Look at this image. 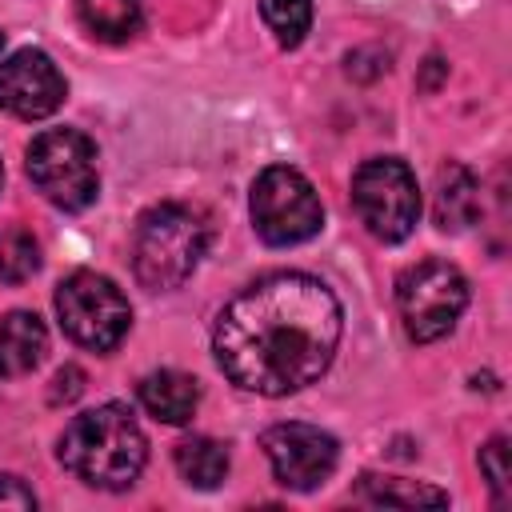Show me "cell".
Instances as JSON below:
<instances>
[{
  "label": "cell",
  "mask_w": 512,
  "mask_h": 512,
  "mask_svg": "<svg viewBox=\"0 0 512 512\" xmlns=\"http://www.w3.org/2000/svg\"><path fill=\"white\" fill-rule=\"evenodd\" d=\"M352 208L376 240H404L420 220V188L412 168L396 156L364 160L352 176Z\"/></svg>",
  "instance_id": "52a82bcc"
},
{
  "label": "cell",
  "mask_w": 512,
  "mask_h": 512,
  "mask_svg": "<svg viewBox=\"0 0 512 512\" xmlns=\"http://www.w3.org/2000/svg\"><path fill=\"white\" fill-rule=\"evenodd\" d=\"M260 20L280 48H296L312 28V0H260Z\"/></svg>",
  "instance_id": "ac0fdd59"
},
{
  "label": "cell",
  "mask_w": 512,
  "mask_h": 512,
  "mask_svg": "<svg viewBox=\"0 0 512 512\" xmlns=\"http://www.w3.org/2000/svg\"><path fill=\"white\" fill-rule=\"evenodd\" d=\"M480 472L488 476V484L496 492V504H508V496H512V472H508V440L504 436H496V440H488L480 448Z\"/></svg>",
  "instance_id": "d6986e66"
},
{
  "label": "cell",
  "mask_w": 512,
  "mask_h": 512,
  "mask_svg": "<svg viewBox=\"0 0 512 512\" xmlns=\"http://www.w3.org/2000/svg\"><path fill=\"white\" fill-rule=\"evenodd\" d=\"M436 228L444 232H464L480 216V184L464 164H444L436 172Z\"/></svg>",
  "instance_id": "4fadbf2b"
},
{
  "label": "cell",
  "mask_w": 512,
  "mask_h": 512,
  "mask_svg": "<svg viewBox=\"0 0 512 512\" xmlns=\"http://www.w3.org/2000/svg\"><path fill=\"white\" fill-rule=\"evenodd\" d=\"M344 312L332 288L308 272H272L224 304L212 328L220 372L256 396H288L312 384L340 344Z\"/></svg>",
  "instance_id": "6da1fadb"
},
{
  "label": "cell",
  "mask_w": 512,
  "mask_h": 512,
  "mask_svg": "<svg viewBox=\"0 0 512 512\" xmlns=\"http://www.w3.org/2000/svg\"><path fill=\"white\" fill-rule=\"evenodd\" d=\"M0 48H4V36H0Z\"/></svg>",
  "instance_id": "7402d4cb"
},
{
  "label": "cell",
  "mask_w": 512,
  "mask_h": 512,
  "mask_svg": "<svg viewBox=\"0 0 512 512\" xmlns=\"http://www.w3.org/2000/svg\"><path fill=\"white\" fill-rule=\"evenodd\" d=\"M136 392H140V404L164 424H188L196 416V404H200V384L176 368L148 372Z\"/></svg>",
  "instance_id": "7c38bea8"
},
{
  "label": "cell",
  "mask_w": 512,
  "mask_h": 512,
  "mask_svg": "<svg viewBox=\"0 0 512 512\" xmlns=\"http://www.w3.org/2000/svg\"><path fill=\"white\" fill-rule=\"evenodd\" d=\"M56 456L88 488L120 492L140 476L148 460V440L124 404H100L64 428Z\"/></svg>",
  "instance_id": "7a4b0ae2"
},
{
  "label": "cell",
  "mask_w": 512,
  "mask_h": 512,
  "mask_svg": "<svg viewBox=\"0 0 512 512\" xmlns=\"http://www.w3.org/2000/svg\"><path fill=\"white\" fill-rule=\"evenodd\" d=\"M80 24L100 40H128L144 20V0H76Z\"/></svg>",
  "instance_id": "9a60e30c"
},
{
  "label": "cell",
  "mask_w": 512,
  "mask_h": 512,
  "mask_svg": "<svg viewBox=\"0 0 512 512\" xmlns=\"http://www.w3.org/2000/svg\"><path fill=\"white\" fill-rule=\"evenodd\" d=\"M252 224L260 232L264 244H304L320 232L324 224V208L316 188L308 184V176H300L288 164H272L252 180Z\"/></svg>",
  "instance_id": "8992f818"
},
{
  "label": "cell",
  "mask_w": 512,
  "mask_h": 512,
  "mask_svg": "<svg viewBox=\"0 0 512 512\" xmlns=\"http://www.w3.org/2000/svg\"><path fill=\"white\" fill-rule=\"evenodd\" d=\"M40 268V244L20 224H0V280L24 284Z\"/></svg>",
  "instance_id": "e0dca14e"
},
{
  "label": "cell",
  "mask_w": 512,
  "mask_h": 512,
  "mask_svg": "<svg viewBox=\"0 0 512 512\" xmlns=\"http://www.w3.org/2000/svg\"><path fill=\"white\" fill-rule=\"evenodd\" d=\"M28 180L64 212H80L100 192L96 144L76 128H44L28 144Z\"/></svg>",
  "instance_id": "277c9868"
},
{
  "label": "cell",
  "mask_w": 512,
  "mask_h": 512,
  "mask_svg": "<svg viewBox=\"0 0 512 512\" xmlns=\"http://www.w3.org/2000/svg\"><path fill=\"white\" fill-rule=\"evenodd\" d=\"M48 352V328L36 312H8L0 320V376H28Z\"/></svg>",
  "instance_id": "8fae6325"
},
{
  "label": "cell",
  "mask_w": 512,
  "mask_h": 512,
  "mask_svg": "<svg viewBox=\"0 0 512 512\" xmlns=\"http://www.w3.org/2000/svg\"><path fill=\"white\" fill-rule=\"evenodd\" d=\"M56 316L60 328L92 352H112L132 328L128 296L100 272H72L56 288Z\"/></svg>",
  "instance_id": "ba28073f"
},
{
  "label": "cell",
  "mask_w": 512,
  "mask_h": 512,
  "mask_svg": "<svg viewBox=\"0 0 512 512\" xmlns=\"http://www.w3.org/2000/svg\"><path fill=\"white\" fill-rule=\"evenodd\" d=\"M468 304V280L448 260H420L396 276V312L416 344L448 336Z\"/></svg>",
  "instance_id": "5b68a950"
},
{
  "label": "cell",
  "mask_w": 512,
  "mask_h": 512,
  "mask_svg": "<svg viewBox=\"0 0 512 512\" xmlns=\"http://www.w3.org/2000/svg\"><path fill=\"white\" fill-rule=\"evenodd\" d=\"M260 448L272 464V476L292 488V492H312L320 488L336 460H340V444L336 436H328L324 428L316 424H300V420H288V424H272L264 436H260Z\"/></svg>",
  "instance_id": "9c48e42d"
},
{
  "label": "cell",
  "mask_w": 512,
  "mask_h": 512,
  "mask_svg": "<svg viewBox=\"0 0 512 512\" xmlns=\"http://www.w3.org/2000/svg\"><path fill=\"white\" fill-rule=\"evenodd\" d=\"M0 508H36V496L20 476H0Z\"/></svg>",
  "instance_id": "44dd1931"
},
{
  "label": "cell",
  "mask_w": 512,
  "mask_h": 512,
  "mask_svg": "<svg viewBox=\"0 0 512 512\" xmlns=\"http://www.w3.org/2000/svg\"><path fill=\"white\" fill-rule=\"evenodd\" d=\"M0 180H4V168H0Z\"/></svg>",
  "instance_id": "603a6c76"
},
{
  "label": "cell",
  "mask_w": 512,
  "mask_h": 512,
  "mask_svg": "<svg viewBox=\"0 0 512 512\" xmlns=\"http://www.w3.org/2000/svg\"><path fill=\"white\" fill-rule=\"evenodd\" d=\"M176 472L192 488H216L228 476V448L212 436H188L176 444Z\"/></svg>",
  "instance_id": "5bb4252c"
},
{
  "label": "cell",
  "mask_w": 512,
  "mask_h": 512,
  "mask_svg": "<svg viewBox=\"0 0 512 512\" xmlns=\"http://www.w3.org/2000/svg\"><path fill=\"white\" fill-rule=\"evenodd\" d=\"M360 496L368 504H400V508H416V504H448V496L440 488H424L416 480H396V476H360Z\"/></svg>",
  "instance_id": "2e32d148"
},
{
  "label": "cell",
  "mask_w": 512,
  "mask_h": 512,
  "mask_svg": "<svg viewBox=\"0 0 512 512\" xmlns=\"http://www.w3.org/2000/svg\"><path fill=\"white\" fill-rule=\"evenodd\" d=\"M84 392V372L76 368V364H68V368H60L56 372V380H52V404H68V400H76Z\"/></svg>",
  "instance_id": "ffe728a7"
},
{
  "label": "cell",
  "mask_w": 512,
  "mask_h": 512,
  "mask_svg": "<svg viewBox=\"0 0 512 512\" xmlns=\"http://www.w3.org/2000/svg\"><path fill=\"white\" fill-rule=\"evenodd\" d=\"M64 76L40 48H20L0 64V108L16 120H44L64 104Z\"/></svg>",
  "instance_id": "30bf717a"
},
{
  "label": "cell",
  "mask_w": 512,
  "mask_h": 512,
  "mask_svg": "<svg viewBox=\"0 0 512 512\" xmlns=\"http://www.w3.org/2000/svg\"><path fill=\"white\" fill-rule=\"evenodd\" d=\"M208 248V220L188 204H156L136 220L132 268L152 292L180 288Z\"/></svg>",
  "instance_id": "3957f363"
}]
</instances>
